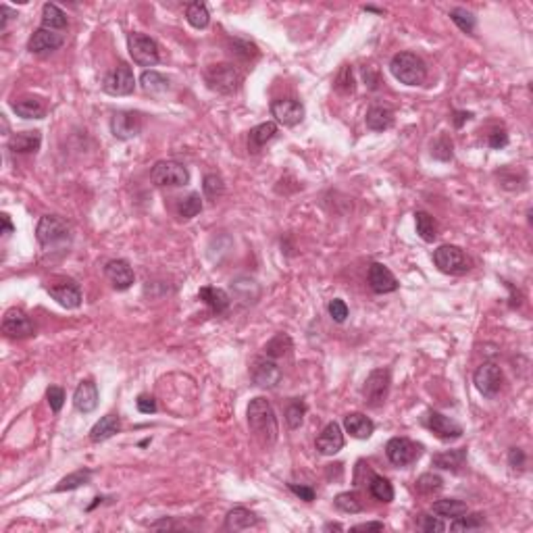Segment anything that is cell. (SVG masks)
<instances>
[{
  "label": "cell",
  "mask_w": 533,
  "mask_h": 533,
  "mask_svg": "<svg viewBox=\"0 0 533 533\" xmlns=\"http://www.w3.org/2000/svg\"><path fill=\"white\" fill-rule=\"evenodd\" d=\"M136 406H138V410H140L142 414H152V412H157V400H154V396H150V394H140L138 400H136Z\"/></svg>",
  "instance_id": "cell-53"
},
{
  "label": "cell",
  "mask_w": 533,
  "mask_h": 533,
  "mask_svg": "<svg viewBox=\"0 0 533 533\" xmlns=\"http://www.w3.org/2000/svg\"><path fill=\"white\" fill-rule=\"evenodd\" d=\"M290 350H292V340H290V336H288V334H277L273 340L267 342V346H265V356H269V359L275 361V359L285 356Z\"/></svg>",
  "instance_id": "cell-40"
},
{
  "label": "cell",
  "mask_w": 533,
  "mask_h": 533,
  "mask_svg": "<svg viewBox=\"0 0 533 533\" xmlns=\"http://www.w3.org/2000/svg\"><path fill=\"white\" fill-rule=\"evenodd\" d=\"M67 23H69V21H67L65 11H63V9H59L57 5L46 3V5L42 7V28L57 32V30H65V28H67Z\"/></svg>",
  "instance_id": "cell-35"
},
{
  "label": "cell",
  "mask_w": 533,
  "mask_h": 533,
  "mask_svg": "<svg viewBox=\"0 0 533 533\" xmlns=\"http://www.w3.org/2000/svg\"><path fill=\"white\" fill-rule=\"evenodd\" d=\"M434 263L442 273H448V275H465L473 269V263L465 254V250L450 244H444L434 252Z\"/></svg>",
  "instance_id": "cell-5"
},
{
  "label": "cell",
  "mask_w": 533,
  "mask_h": 533,
  "mask_svg": "<svg viewBox=\"0 0 533 533\" xmlns=\"http://www.w3.org/2000/svg\"><path fill=\"white\" fill-rule=\"evenodd\" d=\"M506 144H508V134H506L504 130H496V132L490 134V146H492V148L500 150V148H504Z\"/></svg>",
  "instance_id": "cell-56"
},
{
  "label": "cell",
  "mask_w": 533,
  "mask_h": 533,
  "mask_svg": "<svg viewBox=\"0 0 533 533\" xmlns=\"http://www.w3.org/2000/svg\"><path fill=\"white\" fill-rule=\"evenodd\" d=\"M328 529H336V531H342V525H338V523H330V525H325V531Z\"/></svg>",
  "instance_id": "cell-62"
},
{
  "label": "cell",
  "mask_w": 533,
  "mask_h": 533,
  "mask_svg": "<svg viewBox=\"0 0 533 533\" xmlns=\"http://www.w3.org/2000/svg\"><path fill=\"white\" fill-rule=\"evenodd\" d=\"M342 448H344V434H342V428H340L336 421H332V423L325 425V430L319 434V438H316V450L321 452V454H325V456H334V454H338Z\"/></svg>",
  "instance_id": "cell-19"
},
{
  "label": "cell",
  "mask_w": 533,
  "mask_h": 533,
  "mask_svg": "<svg viewBox=\"0 0 533 533\" xmlns=\"http://www.w3.org/2000/svg\"><path fill=\"white\" fill-rule=\"evenodd\" d=\"M104 275H106V279L111 281V285L117 292L130 290L134 285V279H136L132 265L128 261H123V259H113V261L106 263L104 265Z\"/></svg>",
  "instance_id": "cell-17"
},
{
  "label": "cell",
  "mask_w": 533,
  "mask_h": 533,
  "mask_svg": "<svg viewBox=\"0 0 533 533\" xmlns=\"http://www.w3.org/2000/svg\"><path fill=\"white\" fill-rule=\"evenodd\" d=\"M46 398H48L50 408H52L54 412H59V410L63 408V404H65V390L59 388V385H50V388L46 390Z\"/></svg>",
  "instance_id": "cell-51"
},
{
  "label": "cell",
  "mask_w": 533,
  "mask_h": 533,
  "mask_svg": "<svg viewBox=\"0 0 533 533\" xmlns=\"http://www.w3.org/2000/svg\"><path fill=\"white\" fill-rule=\"evenodd\" d=\"M414 223H416V234L423 242H434L438 240V223L436 219L425 210L414 212Z\"/></svg>",
  "instance_id": "cell-34"
},
{
  "label": "cell",
  "mask_w": 533,
  "mask_h": 533,
  "mask_svg": "<svg viewBox=\"0 0 533 533\" xmlns=\"http://www.w3.org/2000/svg\"><path fill=\"white\" fill-rule=\"evenodd\" d=\"M175 527H177V525L171 523V521H167V519H163V521H159V523L152 525V529H175Z\"/></svg>",
  "instance_id": "cell-61"
},
{
  "label": "cell",
  "mask_w": 533,
  "mask_h": 533,
  "mask_svg": "<svg viewBox=\"0 0 533 533\" xmlns=\"http://www.w3.org/2000/svg\"><path fill=\"white\" fill-rule=\"evenodd\" d=\"M452 148H454V144H452V140L448 138V136H442V138H438L436 140V144H434V157L438 159V161H450L452 159Z\"/></svg>",
  "instance_id": "cell-49"
},
{
  "label": "cell",
  "mask_w": 533,
  "mask_h": 533,
  "mask_svg": "<svg viewBox=\"0 0 533 533\" xmlns=\"http://www.w3.org/2000/svg\"><path fill=\"white\" fill-rule=\"evenodd\" d=\"M271 115L277 119V123L294 128L304 119V104L296 98H279L271 102Z\"/></svg>",
  "instance_id": "cell-13"
},
{
  "label": "cell",
  "mask_w": 533,
  "mask_h": 533,
  "mask_svg": "<svg viewBox=\"0 0 533 533\" xmlns=\"http://www.w3.org/2000/svg\"><path fill=\"white\" fill-rule=\"evenodd\" d=\"M328 308H330V314H332V319L336 323H344L348 319V306L342 298H334Z\"/></svg>",
  "instance_id": "cell-50"
},
{
  "label": "cell",
  "mask_w": 533,
  "mask_h": 533,
  "mask_svg": "<svg viewBox=\"0 0 533 533\" xmlns=\"http://www.w3.org/2000/svg\"><path fill=\"white\" fill-rule=\"evenodd\" d=\"M365 123L373 132H385L394 125V113L385 109V106H373V109L367 111Z\"/></svg>",
  "instance_id": "cell-31"
},
{
  "label": "cell",
  "mask_w": 533,
  "mask_h": 533,
  "mask_svg": "<svg viewBox=\"0 0 533 533\" xmlns=\"http://www.w3.org/2000/svg\"><path fill=\"white\" fill-rule=\"evenodd\" d=\"M73 406L79 412H92L98 406V388L92 379H83L75 394H73Z\"/></svg>",
  "instance_id": "cell-22"
},
{
  "label": "cell",
  "mask_w": 533,
  "mask_h": 533,
  "mask_svg": "<svg viewBox=\"0 0 533 533\" xmlns=\"http://www.w3.org/2000/svg\"><path fill=\"white\" fill-rule=\"evenodd\" d=\"M202 192H204V196H206L208 200H217V198H221V196H223V192H225V183H223L221 175H217V173H208V175H204Z\"/></svg>",
  "instance_id": "cell-43"
},
{
  "label": "cell",
  "mask_w": 533,
  "mask_h": 533,
  "mask_svg": "<svg viewBox=\"0 0 533 533\" xmlns=\"http://www.w3.org/2000/svg\"><path fill=\"white\" fill-rule=\"evenodd\" d=\"M485 525V519H483V514H479V512H475V514H469V512H465L463 516H459V519H452V523H450V529L452 531H467V529H481Z\"/></svg>",
  "instance_id": "cell-46"
},
{
  "label": "cell",
  "mask_w": 533,
  "mask_h": 533,
  "mask_svg": "<svg viewBox=\"0 0 533 533\" xmlns=\"http://www.w3.org/2000/svg\"><path fill=\"white\" fill-rule=\"evenodd\" d=\"M419 527L423 529V531H428V533H440V531H446V525L440 521V516H430V514H423L421 516V521H419Z\"/></svg>",
  "instance_id": "cell-52"
},
{
  "label": "cell",
  "mask_w": 533,
  "mask_h": 533,
  "mask_svg": "<svg viewBox=\"0 0 533 533\" xmlns=\"http://www.w3.org/2000/svg\"><path fill=\"white\" fill-rule=\"evenodd\" d=\"M232 292L244 304H254L261 298V285L250 277H238L236 281H232Z\"/></svg>",
  "instance_id": "cell-30"
},
{
  "label": "cell",
  "mask_w": 533,
  "mask_h": 533,
  "mask_svg": "<svg viewBox=\"0 0 533 533\" xmlns=\"http://www.w3.org/2000/svg\"><path fill=\"white\" fill-rule=\"evenodd\" d=\"M502 369L496 363H483L477 371H475V388L485 396V398H496L500 388H502Z\"/></svg>",
  "instance_id": "cell-16"
},
{
  "label": "cell",
  "mask_w": 533,
  "mask_h": 533,
  "mask_svg": "<svg viewBox=\"0 0 533 533\" xmlns=\"http://www.w3.org/2000/svg\"><path fill=\"white\" fill-rule=\"evenodd\" d=\"M442 485H444V479H442L440 475H436V473H423V475L416 479V483H414L416 492L423 494V496L438 494V492L442 490Z\"/></svg>",
  "instance_id": "cell-41"
},
{
  "label": "cell",
  "mask_w": 533,
  "mask_h": 533,
  "mask_svg": "<svg viewBox=\"0 0 533 533\" xmlns=\"http://www.w3.org/2000/svg\"><path fill=\"white\" fill-rule=\"evenodd\" d=\"M90 479H92V471H90V469H79V471H75V473H71V475L63 477V479H61V483H59L54 490H57V492L77 490V487H81V485L90 483Z\"/></svg>",
  "instance_id": "cell-42"
},
{
  "label": "cell",
  "mask_w": 533,
  "mask_h": 533,
  "mask_svg": "<svg viewBox=\"0 0 533 533\" xmlns=\"http://www.w3.org/2000/svg\"><path fill=\"white\" fill-rule=\"evenodd\" d=\"M288 487H290V490H292V492H294V494H296L300 500H304V502H312V500H314V496H316V494H314V490H312L310 485H298V483H290Z\"/></svg>",
  "instance_id": "cell-55"
},
{
  "label": "cell",
  "mask_w": 533,
  "mask_h": 533,
  "mask_svg": "<svg viewBox=\"0 0 533 533\" xmlns=\"http://www.w3.org/2000/svg\"><path fill=\"white\" fill-rule=\"evenodd\" d=\"M150 179L159 188H179L190 181V171L177 161H159L150 171Z\"/></svg>",
  "instance_id": "cell-6"
},
{
  "label": "cell",
  "mask_w": 533,
  "mask_h": 533,
  "mask_svg": "<svg viewBox=\"0 0 533 533\" xmlns=\"http://www.w3.org/2000/svg\"><path fill=\"white\" fill-rule=\"evenodd\" d=\"M140 83H142V90H144L146 94H163V92H167V90L171 88L169 77H165L163 73L152 71V69L142 73Z\"/></svg>",
  "instance_id": "cell-36"
},
{
  "label": "cell",
  "mask_w": 533,
  "mask_h": 533,
  "mask_svg": "<svg viewBox=\"0 0 533 533\" xmlns=\"http://www.w3.org/2000/svg\"><path fill=\"white\" fill-rule=\"evenodd\" d=\"M185 19L192 28L196 30H204L210 21V13L206 9L204 3H192L188 5V11H185Z\"/></svg>",
  "instance_id": "cell-39"
},
{
  "label": "cell",
  "mask_w": 533,
  "mask_h": 533,
  "mask_svg": "<svg viewBox=\"0 0 533 533\" xmlns=\"http://www.w3.org/2000/svg\"><path fill=\"white\" fill-rule=\"evenodd\" d=\"M36 238L44 248L63 246L71 240V225L59 215H44L36 228Z\"/></svg>",
  "instance_id": "cell-4"
},
{
  "label": "cell",
  "mask_w": 533,
  "mask_h": 533,
  "mask_svg": "<svg viewBox=\"0 0 533 533\" xmlns=\"http://www.w3.org/2000/svg\"><path fill=\"white\" fill-rule=\"evenodd\" d=\"M204 79H206V83L212 92L230 96V94H236L242 88L244 75L240 73L238 67H234L230 63H219V65H212V67L206 69Z\"/></svg>",
  "instance_id": "cell-3"
},
{
  "label": "cell",
  "mask_w": 533,
  "mask_h": 533,
  "mask_svg": "<svg viewBox=\"0 0 533 533\" xmlns=\"http://www.w3.org/2000/svg\"><path fill=\"white\" fill-rule=\"evenodd\" d=\"M467 463V448H456V450H448V452H440L432 459V465L442 469V471H452L459 473Z\"/></svg>",
  "instance_id": "cell-26"
},
{
  "label": "cell",
  "mask_w": 533,
  "mask_h": 533,
  "mask_svg": "<svg viewBox=\"0 0 533 533\" xmlns=\"http://www.w3.org/2000/svg\"><path fill=\"white\" fill-rule=\"evenodd\" d=\"M0 15H3V23H0V30H3V32L7 30L9 21L17 17V13H15V11H11V9H9L7 5H3V7H0Z\"/></svg>",
  "instance_id": "cell-57"
},
{
  "label": "cell",
  "mask_w": 533,
  "mask_h": 533,
  "mask_svg": "<svg viewBox=\"0 0 533 533\" xmlns=\"http://www.w3.org/2000/svg\"><path fill=\"white\" fill-rule=\"evenodd\" d=\"M450 19L456 23V28L461 30V32H465V34H473L475 32V28H477V17L471 13V11H467V9H452L450 11Z\"/></svg>",
  "instance_id": "cell-44"
},
{
  "label": "cell",
  "mask_w": 533,
  "mask_h": 533,
  "mask_svg": "<svg viewBox=\"0 0 533 533\" xmlns=\"http://www.w3.org/2000/svg\"><path fill=\"white\" fill-rule=\"evenodd\" d=\"M469 119H473V113H465V111H456L454 113V125L456 128H463V123L469 121Z\"/></svg>",
  "instance_id": "cell-59"
},
{
  "label": "cell",
  "mask_w": 533,
  "mask_h": 533,
  "mask_svg": "<svg viewBox=\"0 0 533 533\" xmlns=\"http://www.w3.org/2000/svg\"><path fill=\"white\" fill-rule=\"evenodd\" d=\"M508 465L514 469V471H523L525 465H527V456L521 448H510L508 450Z\"/></svg>",
  "instance_id": "cell-54"
},
{
  "label": "cell",
  "mask_w": 533,
  "mask_h": 533,
  "mask_svg": "<svg viewBox=\"0 0 533 533\" xmlns=\"http://www.w3.org/2000/svg\"><path fill=\"white\" fill-rule=\"evenodd\" d=\"M48 294L65 308H77L81 304V290L75 281H61L57 285H48Z\"/></svg>",
  "instance_id": "cell-21"
},
{
  "label": "cell",
  "mask_w": 533,
  "mask_h": 533,
  "mask_svg": "<svg viewBox=\"0 0 533 533\" xmlns=\"http://www.w3.org/2000/svg\"><path fill=\"white\" fill-rule=\"evenodd\" d=\"M390 385H392V375L390 369H375L369 373V377L365 379L363 385V396L365 402L373 408H379L390 394Z\"/></svg>",
  "instance_id": "cell-8"
},
{
  "label": "cell",
  "mask_w": 533,
  "mask_h": 533,
  "mask_svg": "<svg viewBox=\"0 0 533 533\" xmlns=\"http://www.w3.org/2000/svg\"><path fill=\"white\" fill-rule=\"evenodd\" d=\"M390 71L404 86H421L428 79V67L414 52H398L390 63Z\"/></svg>",
  "instance_id": "cell-2"
},
{
  "label": "cell",
  "mask_w": 533,
  "mask_h": 533,
  "mask_svg": "<svg viewBox=\"0 0 533 533\" xmlns=\"http://www.w3.org/2000/svg\"><path fill=\"white\" fill-rule=\"evenodd\" d=\"M277 134V125L273 121H267V123H261L257 128L250 130V136H248V148L250 152H259L267 142H271Z\"/></svg>",
  "instance_id": "cell-32"
},
{
  "label": "cell",
  "mask_w": 533,
  "mask_h": 533,
  "mask_svg": "<svg viewBox=\"0 0 533 533\" xmlns=\"http://www.w3.org/2000/svg\"><path fill=\"white\" fill-rule=\"evenodd\" d=\"M369 492H371V496L375 498V500H379V502H392L394 500V487H392V483L385 479V477H381V475H371V483H369Z\"/></svg>",
  "instance_id": "cell-37"
},
{
  "label": "cell",
  "mask_w": 533,
  "mask_h": 533,
  "mask_svg": "<svg viewBox=\"0 0 533 533\" xmlns=\"http://www.w3.org/2000/svg\"><path fill=\"white\" fill-rule=\"evenodd\" d=\"M425 425H428L430 432L436 438H440L442 442H454V440L463 438V428H461V425L456 421H452L450 416L442 414V412H436V410L428 412Z\"/></svg>",
  "instance_id": "cell-15"
},
{
  "label": "cell",
  "mask_w": 533,
  "mask_h": 533,
  "mask_svg": "<svg viewBox=\"0 0 533 533\" xmlns=\"http://www.w3.org/2000/svg\"><path fill=\"white\" fill-rule=\"evenodd\" d=\"M65 42L63 34L59 32H52V30H46V28H40L32 34L30 42H28V50L32 54H50L54 52L57 48H61Z\"/></svg>",
  "instance_id": "cell-18"
},
{
  "label": "cell",
  "mask_w": 533,
  "mask_h": 533,
  "mask_svg": "<svg viewBox=\"0 0 533 533\" xmlns=\"http://www.w3.org/2000/svg\"><path fill=\"white\" fill-rule=\"evenodd\" d=\"M102 90L111 96H128L136 90V77L130 65L121 63L119 67H115L109 75L102 81Z\"/></svg>",
  "instance_id": "cell-10"
},
{
  "label": "cell",
  "mask_w": 533,
  "mask_h": 533,
  "mask_svg": "<svg viewBox=\"0 0 533 533\" xmlns=\"http://www.w3.org/2000/svg\"><path fill=\"white\" fill-rule=\"evenodd\" d=\"M200 210H202V198H200L198 192L188 194V196L181 198L179 204H177V215H179L181 219H194Z\"/></svg>",
  "instance_id": "cell-38"
},
{
  "label": "cell",
  "mask_w": 533,
  "mask_h": 533,
  "mask_svg": "<svg viewBox=\"0 0 533 533\" xmlns=\"http://www.w3.org/2000/svg\"><path fill=\"white\" fill-rule=\"evenodd\" d=\"M3 334L7 338L23 340L36 334V328L32 323V319L21 310V308H9L5 319H3Z\"/></svg>",
  "instance_id": "cell-14"
},
{
  "label": "cell",
  "mask_w": 533,
  "mask_h": 533,
  "mask_svg": "<svg viewBox=\"0 0 533 533\" xmlns=\"http://www.w3.org/2000/svg\"><path fill=\"white\" fill-rule=\"evenodd\" d=\"M421 452H423V446L410 442L408 438H392L385 446V454H388L390 463L396 467L412 465L421 456Z\"/></svg>",
  "instance_id": "cell-11"
},
{
  "label": "cell",
  "mask_w": 533,
  "mask_h": 533,
  "mask_svg": "<svg viewBox=\"0 0 533 533\" xmlns=\"http://www.w3.org/2000/svg\"><path fill=\"white\" fill-rule=\"evenodd\" d=\"M121 430V419L117 414H104L100 421H96V425L90 432V440L92 442H104L113 436H117Z\"/></svg>",
  "instance_id": "cell-25"
},
{
  "label": "cell",
  "mask_w": 533,
  "mask_h": 533,
  "mask_svg": "<svg viewBox=\"0 0 533 533\" xmlns=\"http://www.w3.org/2000/svg\"><path fill=\"white\" fill-rule=\"evenodd\" d=\"M198 298L215 312V314H221V312H225L228 310V306H230V296L223 292V290H219V288H212V285H204V288H200V292H198Z\"/></svg>",
  "instance_id": "cell-27"
},
{
  "label": "cell",
  "mask_w": 533,
  "mask_h": 533,
  "mask_svg": "<svg viewBox=\"0 0 533 533\" xmlns=\"http://www.w3.org/2000/svg\"><path fill=\"white\" fill-rule=\"evenodd\" d=\"M13 111L23 119H44L46 117V104L40 98H19L13 102Z\"/></svg>",
  "instance_id": "cell-28"
},
{
  "label": "cell",
  "mask_w": 533,
  "mask_h": 533,
  "mask_svg": "<svg viewBox=\"0 0 533 533\" xmlns=\"http://www.w3.org/2000/svg\"><path fill=\"white\" fill-rule=\"evenodd\" d=\"M142 115L136 111H117L111 117V134L117 140H132L142 132Z\"/></svg>",
  "instance_id": "cell-12"
},
{
  "label": "cell",
  "mask_w": 533,
  "mask_h": 533,
  "mask_svg": "<svg viewBox=\"0 0 533 533\" xmlns=\"http://www.w3.org/2000/svg\"><path fill=\"white\" fill-rule=\"evenodd\" d=\"M250 377L252 381L259 385V388H265V390H273L281 383V369L279 365L269 359V356H257L250 365Z\"/></svg>",
  "instance_id": "cell-9"
},
{
  "label": "cell",
  "mask_w": 533,
  "mask_h": 533,
  "mask_svg": "<svg viewBox=\"0 0 533 533\" xmlns=\"http://www.w3.org/2000/svg\"><path fill=\"white\" fill-rule=\"evenodd\" d=\"M344 428H346V432H348L352 438H356V440H369V438L373 436V432H375V423H373L367 414H363V412H352V414H346Z\"/></svg>",
  "instance_id": "cell-23"
},
{
  "label": "cell",
  "mask_w": 533,
  "mask_h": 533,
  "mask_svg": "<svg viewBox=\"0 0 533 533\" xmlns=\"http://www.w3.org/2000/svg\"><path fill=\"white\" fill-rule=\"evenodd\" d=\"M354 75H352V67L350 65H344L336 77V90L344 96H350L354 92Z\"/></svg>",
  "instance_id": "cell-48"
},
{
  "label": "cell",
  "mask_w": 533,
  "mask_h": 533,
  "mask_svg": "<svg viewBox=\"0 0 533 533\" xmlns=\"http://www.w3.org/2000/svg\"><path fill=\"white\" fill-rule=\"evenodd\" d=\"M42 134L40 132H19L9 138V150L17 154H32L40 148Z\"/></svg>",
  "instance_id": "cell-24"
},
{
  "label": "cell",
  "mask_w": 533,
  "mask_h": 533,
  "mask_svg": "<svg viewBox=\"0 0 533 533\" xmlns=\"http://www.w3.org/2000/svg\"><path fill=\"white\" fill-rule=\"evenodd\" d=\"M246 414H248V428L257 438V442L265 448H271L277 442V434H279L277 416L271 402L267 398H254L250 400Z\"/></svg>",
  "instance_id": "cell-1"
},
{
  "label": "cell",
  "mask_w": 533,
  "mask_h": 533,
  "mask_svg": "<svg viewBox=\"0 0 533 533\" xmlns=\"http://www.w3.org/2000/svg\"><path fill=\"white\" fill-rule=\"evenodd\" d=\"M257 523H259L257 514L250 512V510L244 508V506L232 508V510L228 512V516H225V529H230V531H244V529L254 527Z\"/></svg>",
  "instance_id": "cell-29"
},
{
  "label": "cell",
  "mask_w": 533,
  "mask_h": 533,
  "mask_svg": "<svg viewBox=\"0 0 533 533\" xmlns=\"http://www.w3.org/2000/svg\"><path fill=\"white\" fill-rule=\"evenodd\" d=\"M352 531H383V523H361L356 527H352Z\"/></svg>",
  "instance_id": "cell-58"
},
{
  "label": "cell",
  "mask_w": 533,
  "mask_h": 533,
  "mask_svg": "<svg viewBox=\"0 0 533 533\" xmlns=\"http://www.w3.org/2000/svg\"><path fill=\"white\" fill-rule=\"evenodd\" d=\"M334 504H336L338 510L350 512V514H356V512L363 510V504H361V500H359V496H356L354 492H342V494H338L336 500H334Z\"/></svg>",
  "instance_id": "cell-45"
},
{
  "label": "cell",
  "mask_w": 533,
  "mask_h": 533,
  "mask_svg": "<svg viewBox=\"0 0 533 533\" xmlns=\"http://www.w3.org/2000/svg\"><path fill=\"white\" fill-rule=\"evenodd\" d=\"M128 50L134 59L136 65L140 67H154L159 63V44L146 36V34H140V32H134L130 34L128 38Z\"/></svg>",
  "instance_id": "cell-7"
},
{
  "label": "cell",
  "mask_w": 533,
  "mask_h": 533,
  "mask_svg": "<svg viewBox=\"0 0 533 533\" xmlns=\"http://www.w3.org/2000/svg\"><path fill=\"white\" fill-rule=\"evenodd\" d=\"M369 285L375 294H390V292H396L398 290V279L394 277V273L381 265V263H373L369 267Z\"/></svg>",
  "instance_id": "cell-20"
},
{
  "label": "cell",
  "mask_w": 533,
  "mask_h": 533,
  "mask_svg": "<svg viewBox=\"0 0 533 533\" xmlns=\"http://www.w3.org/2000/svg\"><path fill=\"white\" fill-rule=\"evenodd\" d=\"M0 217H3V234H5V236L13 234V223H11V217L7 215V212H3V215H0Z\"/></svg>",
  "instance_id": "cell-60"
},
{
  "label": "cell",
  "mask_w": 533,
  "mask_h": 533,
  "mask_svg": "<svg viewBox=\"0 0 533 533\" xmlns=\"http://www.w3.org/2000/svg\"><path fill=\"white\" fill-rule=\"evenodd\" d=\"M304 412H306L304 402L294 400V402L288 404V408H285V423H288L290 430H298L300 428L302 421H304Z\"/></svg>",
  "instance_id": "cell-47"
},
{
  "label": "cell",
  "mask_w": 533,
  "mask_h": 533,
  "mask_svg": "<svg viewBox=\"0 0 533 533\" xmlns=\"http://www.w3.org/2000/svg\"><path fill=\"white\" fill-rule=\"evenodd\" d=\"M432 510H434L440 519H450V521H452V519H459V516H463L465 512H469V506H467L465 502L456 500V498H444V500L434 502Z\"/></svg>",
  "instance_id": "cell-33"
}]
</instances>
